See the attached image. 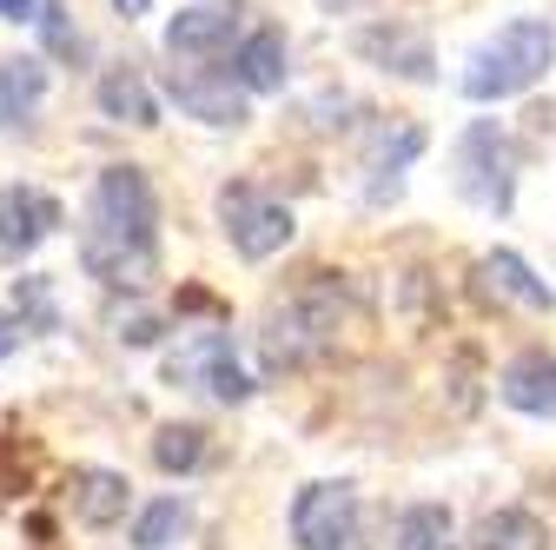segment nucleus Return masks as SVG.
Listing matches in <instances>:
<instances>
[{
  "label": "nucleus",
  "instance_id": "obj_1",
  "mask_svg": "<svg viewBox=\"0 0 556 550\" xmlns=\"http://www.w3.org/2000/svg\"><path fill=\"white\" fill-rule=\"evenodd\" d=\"M80 265L113 292H139L160 272V199L139 166H106L87 199Z\"/></svg>",
  "mask_w": 556,
  "mask_h": 550
},
{
  "label": "nucleus",
  "instance_id": "obj_2",
  "mask_svg": "<svg viewBox=\"0 0 556 550\" xmlns=\"http://www.w3.org/2000/svg\"><path fill=\"white\" fill-rule=\"evenodd\" d=\"M549 60H556V27L536 21V14H523V21L497 27V40H483V47L470 53V66H464L457 87H464V100H477V107H497V100L530 93V87L549 74Z\"/></svg>",
  "mask_w": 556,
  "mask_h": 550
},
{
  "label": "nucleus",
  "instance_id": "obj_3",
  "mask_svg": "<svg viewBox=\"0 0 556 550\" xmlns=\"http://www.w3.org/2000/svg\"><path fill=\"white\" fill-rule=\"evenodd\" d=\"M338 325H344V292H338L331 272H318V279H312L299 299H286V305L265 318V332H258L265 365H271V372H299V365H312L318 352H331Z\"/></svg>",
  "mask_w": 556,
  "mask_h": 550
},
{
  "label": "nucleus",
  "instance_id": "obj_4",
  "mask_svg": "<svg viewBox=\"0 0 556 550\" xmlns=\"http://www.w3.org/2000/svg\"><path fill=\"white\" fill-rule=\"evenodd\" d=\"M457 192L483 213H510L517 205V147L504 140L497 120H477L464 126L457 140Z\"/></svg>",
  "mask_w": 556,
  "mask_h": 550
},
{
  "label": "nucleus",
  "instance_id": "obj_5",
  "mask_svg": "<svg viewBox=\"0 0 556 550\" xmlns=\"http://www.w3.org/2000/svg\"><path fill=\"white\" fill-rule=\"evenodd\" d=\"M219 220H226V239H232V252L239 259H271V252H286L292 246V233H299V220H292V205H278V199H265L258 186H245V179H232L226 192H219Z\"/></svg>",
  "mask_w": 556,
  "mask_h": 550
},
{
  "label": "nucleus",
  "instance_id": "obj_6",
  "mask_svg": "<svg viewBox=\"0 0 556 550\" xmlns=\"http://www.w3.org/2000/svg\"><path fill=\"white\" fill-rule=\"evenodd\" d=\"M292 543L299 550H352L358 543V491L344 477H318L292 498Z\"/></svg>",
  "mask_w": 556,
  "mask_h": 550
},
{
  "label": "nucleus",
  "instance_id": "obj_7",
  "mask_svg": "<svg viewBox=\"0 0 556 550\" xmlns=\"http://www.w3.org/2000/svg\"><path fill=\"white\" fill-rule=\"evenodd\" d=\"M173 385H192V391H213L219 404H245L252 398V378L239 372L232 359V338L226 332H199L173 352Z\"/></svg>",
  "mask_w": 556,
  "mask_h": 550
},
{
  "label": "nucleus",
  "instance_id": "obj_8",
  "mask_svg": "<svg viewBox=\"0 0 556 550\" xmlns=\"http://www.w3.org/2000/svg\"><path fill=\"white\" fill-rule=\"evenodd\" d=\"M166 93H173V107L186 113V120H199V126H219V133H239L245 120H252V107H245V93L232 87V74H199V66H173L166 74Z\"/></svg>",
  "mask_w": 556,
  "mask_h": 550
},
{
  "label": "nucleus",
  "instance_id": "obj_9",
  "mask_svg": "<svg viewBox=\"0 0 556 550\" xmlns=\"http://www.w3.org/2000/svg\"><path fill=\"white\" fill-rule=\"evenodd\" d=\"M239 40V8L232 0H192L166 21V53L173 60H219Z\"/></svg>",
  "mask_w": 556,
  "mask_h": 550
},
{
  "label": "nucleus",
  "instance_id": "obj_10",
  "mask_svg": "<svg viewBox=\"0 0 556 550\" xmlns=\"http://www.w3.org/2000/svg\"><path fill=\"white\" fill-rule=\"evenodd\" d=\"M358 60H371L378 74H397V80H410V87H431V80H438V53H431V40L417 34V27H404V21L365 27V34H358Z\"/></svg>",
  "mask_w": 556,
  "mask_h": 550
},
{
  "label": "nucleus",
  "instance_id": "obj_11",
  "mask_svg": "<svg viewBox=\"0 0 556 550\" xmlns=\"http://www.w3.org/2000/svg\"><path fill=\"white\" fill-rule=\"evenodd\" d=\"M60 226V199L40 186H0V252L27 259L40 239H53Z\"/></svg>",
  "mask_w": 556,
  "mask_h": 550
},
{
  "label": "nucleus",
  "instance_id": "obj_12",
  "mask_svg": "<svg viewBox=\"0 0 556 550\" xmlns=\"http://www.w3.org/2000/svg\"><path fill=\"white\" fill-rule=\"evenodd\" d=\"M425 153V126H410V120H397L391 133H378L371 140V153H365V199L371 205H384V199H397L404 192V166Z\"/></svg>",
  "mask_w": 556,
  "mask_h": 550
},
{
  "label": "nucleus",
  "instance_id": "obj_13",
  "mask_svg": "<svg viewBox=\"0 0 556 550\" xmlns=\"http://www.w3.org/2000/svg\"><path fill=\"white\" fill-rule=\"evenodd\" d=\"M66 498H74V517H80L87 530H106V524L126 517L132 485H126L119 471H106V464H80L74 477H66Z\"/></svg>",
  "mask_w": 556,
  "mask_h": 550
},
{
  "label": "nucleus",
  "instance_id": "obj_14",
  "mask_svg": "<svg viewBox=\"0 0 556 550\" xmlns=\"http://www.w3.org/2000/svg\"><path fill=\"white\" fill-rule=\"evenodd\" d=\"M292 47H286V34L278 27H258V34H245L239 40V53H232V87L252 100V93H278L286 87V74H292Z\"/></svg>",
  "mask_w": 556,
  "mask_h": 550
},
{
  "label": "nucleus",
  "instance_id": "obj_15",
  "mask_svg": "<svg viewBox=\"0 0 556 550\" xmlns=\"http://www.w3.org/2000/svg\"><path fill=\"white\" fill-rule=\"evenodd\" d=\"M497 398L523 418H556V359L549 352H517L497 378Z\"/></svg>",
  "mask_w": 556,
  "mask_h": 550
},
{
  "label": "nucleus",
  "instance_id": "obj_16",
  "mask_svg": "<svg viewBox=\"0 0 556 550\" xmlns=\"http://www.w3.org/2000/svg\"><path fill=\"white\" fill-rule=\"evenodd\" d=\"M477 286H483V299H504V305H523V312H549L556 305V292L536 279L517 252H483L477 259Z\"/></svg>",
  "mask_w": 556,
  "mask_h": 550
},
{
  "label": "nucleus",
  "instance_id": "obj_17",
  "mask_svg": "<svg viewBox=\"0 0 556 550\" xmlns=\"http://www.w3.org/2000/svg\"><path fill=\"white\" fill-rule=\"evenodd\" d=\"M47 100V60L40 53H8L0 60V126H27Z\"/></svg>",
  "mask_w": 556,
  "mask_h": 550
},
{
  "label": "nucleus",
  "instance_id": "obj_18",
  "mask_svg": "<svg viewBox=\"0 0 556 550\" xmlns=\"http://www.w3.org/2000/svg\"><path fill=\"white\" fill-rule=\"evenodd\" d=\"M93 100H100V113L119 120V126H160V100H153L147 80H139V66H106L100 87H93Z\"/></svg>",
  "mask_w": 556,
  "mask_h": 550
},
{
  "label": "nucleus",
  "instance_id": "obj_19",
  "mask_svg": "<svg viewBox=\"0 0 556 550\" xmlns=\"http://www.w3.org/2000/svg\"><path fill=\"white\" fill-rule=\"evenodd\" d=\"M477 550H549V530L530 511H491L477 524Z\"/></svg>",
  "mask_w": 556,
  "mask_h": 550
},
{
  "label": "nucleus",
  "instance_id": "obj_20",
  "mask_svg": "<svg viewBox=\"0 0 556 550\" xmlns=\"http://www.w3.org/2000/svg\"><path fill=\"white\" fill-rule=\"evenodd\" d=\"M391 550H457V524L444 504H410L397 517V543Z\"/></svg>",
  "mask_w": 556,
  "mask_h": 550
},
{
  "label": "nucleus",
  "instance_id": "obj_21",
  "mask_svg": "<svg viewBox=\"0 0 556 550\" xmlns=\"http://www.w3.org/2000/svg\"><path fill=\"white\" fill-rule=\"evenodd\" d=\"M153 464L160 471H199L205 464V432L199 425H166L153 438Z\"/></svg>",
  "mask_w": 556,
  "mask_h": 550
},
{
  "label": "nucleus",
  "instance_id": "obj_22",
  "mask_svg": "<svg viewBox=\"0 0 556 550\" xmlns=\"http://www.w3.org/2000/svg\"><path fill=\"white\" fill-rule=\"evenodd\" d=\"M179 530H186V504H179V498H160V504H147V511H139V524H132V543H139V550H166Z\"/></svg>",
  "mask_w": 556,
  "mask_h": 550
},
{
  "label": "nucleus",
  "instance_id": "obj_23",
  "mask_svg": "<svg viewBox=\"0 0 556 550\" xmlns=\"http://www.w3.org/2000/svg\"><path fill=\"white\" fill-rule=\"evenodd\" d=\"M113 325H119V346H153V338H160V318L153 312H119Z\"/></svg>",
  "mask_w": 556,
  "mask_h": 550
},
{
  "label": "nucleus",
  "instance_id": "obj_24",
  "mask_svg": "<svg viewBox=\"0 0 556 550\" xmlns=\"http://www.w3.org/2000/svg\"><path fill=\"white\" fill-rule=\"evenodd\" d=\"M21 338H27V325L0 312V359H14V352H21Z\"/></svg>",
  "mask_w": 556,
  "mask_h": 550
},
{
  "label": "nucleus",
  "instance_id": "obj_25",
  "mask_svg": "<svg viewBox=\"0 0 556 550\" xmlns=\"http://www.w3.org/2000/svg\"><path fill=\"white\" fill-rule=\"evenodd\" d=\"M0 21H14V27L40 21V0H0Z\"/></svg>",
  "mask_w": 556,
  "mask_h": 550
},
{
  "label": "nucleus",
  "instance_id": "obj_26",
  "mask_svg": "<svg viewBox=\"0 0 556 550\" xmlns=\"http://www.w3.org/2000/svg\"><path fill=\"white\" fill-rule=\"evenodd\" d=\"M147 8H153V0H113V14H126V21H139Z\"/></svg>",
  "mask_w": 556,
  "mask_h": 550
}]
</instances>
